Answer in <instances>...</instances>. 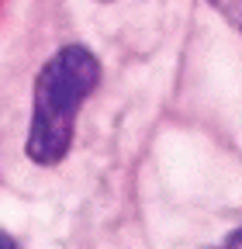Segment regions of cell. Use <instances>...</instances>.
Returning <instances> with one entry per match:
<instances>
[{
    "label": "cell",
    "mask_w": 242,
    "mask_h": 249,
    "mask_svg": "<svg viewBox=\"0 0 242 249\" xmlns=\"http://www.w3.org/2000/svg\"><path fill=\"white\" fill-rule=\"evenodd\" d=\"M101 80V62L86 45H63L35 80V111L28 132V156L38 166L66 160L76 132V114Z\"/></svg>",
    "instance_id": "1"
},
{
    "label": "cell",
    "mask_w": 242,
    "mask_h": 249,
    "mask_svg": "<svg viewBox=\"0 0 242 249\" xmlns=\"http://www.w3.org/2000/svg\"><path fill=\"white\" fill-rule=\"evenodd\" d=\"M207 4L215 7V11L239 31V35H242V0H207Z\"/></svg>",
    "instance_id": "2"
},
{
    "label": "cell",
    "mask_w": 242,
    "mask_h": 249,
    "mask_svg": "<svg viewBox=\"0 0 242 249\" xmlns=\"http://www.w3.org/2000/svg\"><path fill=\"white\" fill-rule=\"evenodd\" d=\"M211 249H242V229L228 232V235H225V242H218V246H211Z\"/></svg>",
    "instance_id": "3"
},
{
    "label": "cell",
    "mask_w": 242,
    "mask_h": 249,
    "mask_svg": "<svg viewBox=\"0 0 242 249\" xmlns=\"http://www.w3.org/2000/svg\"><path fill=\"white\" fill-rule=\"evenodd\" d=\"M0 249H21V246H17V242H14L7 232H0Z\"/></svg>",
    "instance_id": "4"
}]
</instances>
